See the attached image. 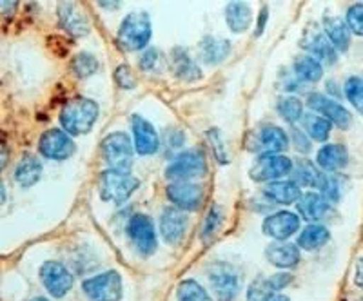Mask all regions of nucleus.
Masks as SVG:
<instances>
[{
  "label": "nucleus",
  "mask_w": 363,
  "mask_h": 301,
  "mask_svg": "<svg viewBox=\"0 0 363 301\" xmlns=\"http://www.w3.org/2000/svg\"><path fill=\"white\" fill-rule=\"evenodd\" d=\"M99 118V106L89 98H74L60 113V122L69 135H86Z\"/></svg>",
  "instance_id": "nucleus-1"
},
{
  "label": "nucleus",
  "mask_w": 363,
  "mask_h": 301,
  "mask_svg": "<svg viewBox=\"0 0 363 301\" xmlns=\"http://www.w3.org/2000/svg\"><path fill=\"white\" fill-rule=\"evenodd\" d=\"M151 38V22L144 11H135L124 18L118 29V44L125 51H138Z\"/></svg>",
  "instance_id": "nucleus-2"
},
{
  "label": "nucleus",
  "mask_w": 363,
  "mask_h": 301,
  "mask_svg": "<svg viewBox=\"0 0 363 301\" xmlns=\"http://www.w3.org/2000/svg\"><path fill=\"white\" fill-rule=\"evenodd\" d=\"M100 151H102V158L108 164L109 169L129 173L133 164V145L128 135L113 132V135L104 138Z\"/></svg>",
  "instance_id": "nucleus-3"
},
{
  "label": "nucleus",
  "mask_w": 363,
  "mask_h": 301,
  "mask_svg": "<svg viewBox=\"0 0 363 301\" xmlns=\"http://www.w3.org/2000/svg\"><path fill=\"white\" fill-rule=\"evenodd\" d=\"M136 187H138V180L133 178L129 173L109 169L100 176L99 193L106 202L122 203L135 193Z\"/></svg>",
  "instance_id": "nucleus-4"
},
{
  "label": "nucleus",
  "mask_w": 363,
  "mask_h": 301,
  "mask_svg": "<svg viewBox=\"0 0 363 301\" xmlns=\"http://www.w3.org/2000/svg\"><path fill=\"white\" fill-rule=\"evenodd\" d=\"M211 289L218 301H235L240 293V276L231 265L213 263L207 271Z\"/></svg>",
  "instance_id": "nucleus-5"
},
{
  "label": "nucleus",
  "mask_w": 363,
  "mask_h": 301,
  "mask_svg": "<svg viewBox=\"0 0 363 301\" xmlns=\"http://www.w3.org/2000/svg\"><path fill=\"white\" fill-rule=\"evenodd\" d=\"M82 287L91 301H118L122 297V280L115 271L89 278Z\"/></svg>",
  "instance_id": "nucleus-6"
},
{
  "label": "nucleus",
  "mask_w": 363,
  "mask_h": 301,
  "mask_svg": "<svg viewBox=\"0 0 363 301\" xmlns=\"http://www.w3.org/2000/svg\"><path fill=\"white\" fill-rule=\"evenodd\" d=\"M207 171L206 158L200 151H186L174 158L171 165L165 169V176L177 182H186L187 178L203 176Z\"/></svg>",
  "instance_id": "nucleus-7"
},
{
  "label": "nucleus",
  "mask_w": 363,
  "mask_h": 301,
  "mask_svg": "<svg viewBox=\"0 0 363 301\" xmlns=\"http://www.w3.org/2000/svg\"><path fill=\"white\" fill-rule=\"evenodd\" d=\"M40 278L48 293L53 297H62L73 287V276L66 267L58 261H45L40 268Z\"/></svg>",
  "instance_id": "nucleus-8"
},
{
  "label": "nucleus",
  "mask_w": 363,
  "mask_h": 301,
  "mask_svg": "<svg viewBox=\"0 0 363 301\" xmlns=\"http://www.w3.org/2000/svg\"><path fill=\"white\" fill-rule=\"evenodd\" d=\"M128 234L135 247L144 256L153 254L157 251V234H155L153 222L145 215H135L129 220Z\"/></svg>",
  "instance_id": "nucleus-9"
},
{
  "label": "nucleus",
  "mask_w": 363,
  "mask_h": 301,
  "mask_svg": "<svg viewBox=\"0 0 363 301\" xmlns=\"http://www.w3.org/2000/svg\"><path fill=\"white\" fill-rule=\"evenodd\" d=\"M38 151L50 160H66L74 153V144L64 131L50 129L40 137Z\"/></svg>",
  "instance_id": "nucleus-10"
},
{
  "label": "nucleus",
  "mask_w": 363,
  "mask_h": 301,
  "mask_svg": "<svg viewBox=\"0 0 363 301\" xmlns=\"http://www.w3.org/2000/svg\"><path fill=\"white\" fill-rule=\"evenodd\" d=\"M293 171V161L278 154H264L260 160L252 165L251 178L255 182H267L274 178H281Z\"/></svg>",
  "instance_id": "nucleus-11"
},
{
  "label": "nucleus",
  "mask_w": 363,
  "mask_h": 301,
  "mask_svg": "<svg viewBox=\"0 0 363 301\" xmlns=\"http://www.w3.org/2000/svg\"><path fill=\"white\" fill-rule=\"evenodd\" d=\"M255 142L251 145V151H258V153L265 154H274L285 151L289 140H287V135H285L284 129L277 127V125H264L258 131L252 135Z\"/></svg>",
  "instance_id": "nucleus-12"
},
{
  "label": "nucleus",
  "mask_w": 363,
  "mask_h": 301,
  "mask_svg": "<svg viewBox=\"0 0 363 301\" xmlns=\"http://www.w3.org/2000/svg\"><path fill=\"white\" fill-rule=\"evenodd\" d=\"M307 102H309L311 109H314V111H318V113H322L323 118H327L329 122L336 124L338 127L347 129L349 125H351V122H352L351 113L347 111L343 106H340L338 102L330 100L329 96L320 95V93H313Z\"/></svg>",
  "instance_id": "nucleus-13"
},
{
  "label": "nucleus",
  "mask_w": 363,
  "mask_h": 301,
  "mask_svg": "<svg viewBox=\"0 0 363 301\" xmlns=\"http://www.w3.org/2000/svg\"><path fill=\"white\" fill-rule=\"evenodd\" d=\"M167 198L182 210L199 209L203 202L202 186L191 182H174L167 187Z\"/></svg>",
  "instance_id": "nucleus-14"
},
{
  "label": "nucleus",
  "mask_w": 363,
  "mask_h": 301,
  "mask_svg": "<svg viewBox=\"0 0 363 301\" xmlns=\"http://www.w3.org/2000/svg\"><path fill=\"white\" fill-rule=\"evenodd\" d=\"M160 231L167 244H180L187 231V215L178 207H167L162 212Z\"/></svg>",
  "instance_id": "nucleus-15"
},
{
  "label": "nucleus",
  "mask_w": 363,
  "mask_h": 301,
  "mask_svg": "<svg viewBox=\"0 0 363 301\" xmlns=\"http://www.w3.org/2000/svg\"><path fill=\"white\" fill-rule=\"evenodd\" d=\"M301 47L314 55L316 58H320L322 62L333 64L338 60V53H336V47L330 44V40L327 38L325 33H322L320 29H311V31H306L303 33V38H301Z\"/></svg>",
  "instance_id": "nucleus-16"
},
{
  "label": "nucleus",
  "mask_w": 363,
  "mask_h": 301,
  "mask_svg": "<svg viewBox=\"0 0 363 301\" xmlns=\"http://www.w3.org/2000/svg\"><path fill=\"white\" fill-rule=\"evenodd\" d=\"M298 227H300V216L289 210L277 212L264 222V232L274 239H287L298 231Z\"/></svg>",
  "instance_id": "nucleus-17"
},
{
  "label": "nucleus",
  "mask_w": 363,
  "mask_h": 301,
  "mask_svg": "<svg viewBox=\"0 0 363 301\" xmlns=\"http://www.w3.org/2000/svg\"><path fill=\"white\" fill-rule=\"evenodd\" d=\"M133 135H135V149L138 154H155L158 151V135L155 127L142 116L133 118Z\"/></svg>",
  "instance_id": "nucleus-18"
},
{
  "label": "nucleus",
  "mask_w": 363,
  "mask_h": 301,
  "mask_svg": "<svg viewBox=\"0 0 363 301\" xmlns=\"http://www.w3.org/2000/svg\"><path fill=\"white\" fill-rule=\"evenodd\" d=\"M58 18H60V25L74 37H84V35L89 33V24H87L86 15L73 2H62L58 6Z\"/></svg>",
  "instance_id": "nucleus-19"
},
{
  "label": "nucleus",
  "mask_w": 363,
  "mask_h": 301,
  "mask_svg": "<svg viewBox=\"0 0 363 301\" xmlns=\"http://www.w3.org/2000/svg\"><path fill=\"white\" fill-rule=\"evenodd\" d=\"M330 205L322 194L318 193H306L301 194V198L298 200V212L301 218H306L307 222H316L329 215Z\"/></svg>",
  "instance_id": "nucleus-20"
},
{
  "label": "nucleus",
  "mask_w": 363,
  "mask_h": 301,
  "mask_svg": "<svg viewBox=\"0 0 363 301\" xmlns=\"http://www.w3.org/2000/svg\"><path fill=\"white\" fill-rule=\"evenodd\" d=\"M267 260L278 268H293L300 263V251L298 245L272 244L265 251Z\"/></svg>",
  "instance_id": "nucleus-21"
},
{
  "label": "nucleus",
  "mask_w": 363,
  "mask_h": 301,
  "mask_svg": "<svg viewBox=\"0 0 363 301\" xmlns=\"http://www.w3.org/2000/svg\"><path fill=\"white\" fill-rule=\"evenodd\" d=\"M316 161L323 171H338L347 165L349 154H347V149L343 147V145L329 144L323 145V147L318 151Z\"/></svg>",
  "instance_id": "nucleus-22"
},
{
  "label": "nucleus",
  "mask_w": 363,
  "mask_h": 301,
  "mask_svg": "<svg viewBox=\"0 0 363 301\" xmlns=\"http://www.w3.org/2000/svg\"><path fill=\"white\" fill-rule=\"evenodd\" d=\"M200 53H202L203 62L220 64L231 53V42L220 37H206L200 46Z\"/></svg>",
  "instance_id": "nucleus-23"
},
{
  "label": "nucleus",
  "mask_w": 363,
  "mask_h": 301,
  "mask_svg": "<svg viewBox=\"0 0 363 301\" xmlns=\"http://www.w3.org/2000/svg\"><path fill=\"white\" fill-rule=\"evenodd\" d=\"M325 25L327 38L330 40V44L340 51H347L351 46V29L343 21H340L338 17H325L323 21Z\"/></svg>",
  "instance_id": "nucleus-24"
},
{
  "label": "nucleus",
  "mask_w": 363,
  "mask_h": 301,
  "mask_svg": "<svg viewBox=\"0 0 363 301\" xmlns=\"http://www.w3.org/2000/svg\"><path fill=\"white\" fill-rule=\"evenodd\" d=\"M225 18L227 24L235 33H242L251 25L252 13L247 2H231L225 8Z\"/></svg>",
  "instance_id": "nucleus-25"
},
{
  "label": "nucleus",
  "mask_w": 363,
  "mask_h": 301,
  "mask_svg": "<svg viewBox=\"0 0 363 301\" xmlns=\"http://www.w3.org/2000/svg\"><path fill=\"white\" fill-rule=\"evenodd\" d=\"M171 67H173L174 74L178 79L184 80H199L200 79V69L199 66L193 62V58L189 57L186 50H173L171 53Z\"/></svg>",
  "instance_id": "nucleus-26"
},
{
  "label": "nucleus",
  "mask_w": 363,
  "mask_h": 301,
  "mask_svg": "<svg viewBox=\"0 0 363 301\" xmlns=\"http://www.w3.org/2000/svg\"><path fill=\"white\" fill-rule=\"evenodd\" d=\"M265 196L271 198L272 202L287 205L301 198L300 187L296 182H274L265 187Z\"/></svg>",
  "instance_id": "nucleus-27"
},
{
  "label": "nucleus",
  "mask_w": 363,
  "mask_h": 301,
  "mask_svg": "<svg viewBox=\"0 0 363 301\" xmlns=\"http://www.w3.org/2000/svg\"><path fill=\"white\" fill-rule=\"evenodd\" d=\"M42 174V164L37 160V157H24L21 160V164L17 165L15 169V180H17L18 186L22 187H31L33 183H37L40 180Z\"/></svg>",
  "instance_id": "nucleus-28"
},
{
  "label": "nucleus",
  "mask_w": 363,
  "mask_h": 301,
  "mask_svg": "<svg viewBox=\"0 0 363 301\" xmlns=\"http://www.w3.org/2000/svg\"><path fill=\"white\" fill-rule=\"evenodd\" d=\"M329 242V231L323 225H309L298 236V247L306 251H314Z\"/></svg>",
  "instance_id": "nucleus-29"
},
{
  "label": "nucleus",
  "mask_w": 363,
  "mask_h": 301,
  "mask_svg": "<svg viewBox=\"0 0 363 301\" xmlns=\"http://www.w3.org/2000/svg\"><path fill=\"white\" fill-rule=\"evenodd\" d=\"M294 71L300 79L307 80V82H318L322 79L323 67L322 64L318 62L314 57H300L294 62Z\"/></svg>",
  "instance_id": "nucleus-30"
},
{
  "label": "nucleus",
  "mask_w": 363,
  "mask_h": 301,
  "mask_svg": "<svg viewBox=\"0 0 363 301\" xmlns=\"http://www.w3.org/2000/svg\"><path fill=\"white\" fill-rule=\"evenodd\" d=\"M178 301H211L209 294L194 280H184L178 285Z\"/></svg>",
  "instance_id": "nucleus-31"
},
{
  "label": "nucleus",
  "mask_w": 363,
  "mask_h": 301,
  "mask_svg": "<svg viewBox=\"0 0 363 301\" xmlns=\"http://www.w3.org/2000/svg\"><path fill=\"white\" fill-rule=\"evenodd\" d=\"M71 67H73V73L77 74L79 79H87V76H91V74L99 69V60H96L95 55L80 53L73 58Z\"/></svg>",
  "instance_id": "nucleus-32"
},
{
  "label": "nucleus",
  "mask_w": 363,
  "mask_h": 301,
  "mask_svg": "<svg viewBox=\"0 0 363 301\" xmlns=\"http://www.w3.org/2000/svg\"><path fill=\"white\" fill-rule=\"evenodd\" d=\"M294 176H296V183L309 186V187H318L320 186V180H322V173H318L316 167L307 160L298 164Z\"/></svg>",
  "instance_id": "nucleus-33"
},
{
  "label": "nucleus",
  "mask_w": 363,
  "mask_h": 301,
  "mask_svg": "<svg viewBox=\"0 0 363 301\" xmlns=\"http://www.w3.org/2000/svg\"><path fill=\"white\" fill-rule=\"evenodd\" d=\"M306 127H307V131H309V135L313 140L323 142V140H327V137H329L330 127H333V122H329V120L323 118V116H309L306 122Z\"/></svg>",
  "instance_id": "nucleus-34"
},
{
  "label": "nucleus",
  "mask_w": 363,
  "mask_h": 301,
  "mask_svg": "<svg viewBox=\"0 0 363 301\" xmlns=\"http://www.w3.org/2000/svg\"><path fill=\"white\" fill-rule=\"evenodd\" d=\"M345 95L349 102L356 108L359 115H363V79L359 76H351L345 82Z\"/></svg>",
  "instance_id": "nucleus-35"
},
{
  "label": "nucleus",
  "mask_w": 363,
  "mask_h": 301,
  "mask_svg": "<svg viewBox=\"0 0 363 301\" xmlns=\"http://www.w3.org/2000/svg\"><path fill=\"white\" fill-rule=\"evenodd\" d=\"M318 189L322 191V196L327 202H338L340 196H342V182H340L338 176H327V174H322V180H320Z\"/></svg>",
  "instance_id": "nucleus-36"
},
{
  "label": "nucleus",
  "mask_w": 363,
  "mask_h": 301,
  "mask_svg": "<svg viewBox=\"0 0 363 301\" xmlns=\"http://www.w3.org/2000/svg\"><path fill=\"white\" fill-rule=\"evenodd\" d=\"M278 109H280V115L284 116L287 122H296L301 116V113H303L301 102L298 98H294V96L281 98L280 103H278Z\"/></svg>",
  "instance_id": "nucleus-37"
},
{
  "label": "nucleus",
  "mask_w": 363,
  "mask_h": 301,
  "mask_svg": "<svg viewBox=\"0 0 363 301\" xmlns=\"http://www.w3.org/2000/svg\"><path fill=\"white\" fill-rule=\"evenodd\" d=\"M223 222V210L220 205H215L213 209L209 210V215H207L206 225H203V238H211V236L215 234L216 231L220 229Z\"/></svg>",
  "instance_id": "nucleus-38"
},
{
  "label": "nucleus",
  "mask_w": 363,
  "mask_h": 301,
  "mask_svg": "<svg viewBox=\"0 0 363 301\" xmlns=\"http://www.w3.org/2000/svg\"><path fill=\"white\" fill-rule=\"evenodd\" d=\"M347 25H349L352 33L363 37V2L349 8V11H347Z\"/></svg>",
  "instance_id": "nucleus-39"
},
{
  "label": "nucleus",
  "mask_w": 363,
  "mask_h": 301,
  "mask_svg": "<svg viewBox=\"0 0 363 301\" xmlns=\"http://www.w3.org/2000/svg\"><path fill=\"white\" fill-rule=\"evenodd\" d=\"M272 290L269 287L267 280L260 278V280H256L255 283L251 285V289H249L247 300L249 301H265L269 296H272Z\"/></svg>",
  "instance_id": "nucleus-40"
},
{
  "label": "nucleus",
  "mask_w": 363,
  "mask_h": 301,
  "mask_svg": "<svg viewBox=\"0 0 363 301\" xmlns=\"http://www.w3.org/2000/svg\"><path fill=\"white\" fill-rule=\"evenodd\" d=\"M115 79L116 82H118V86L124 87V89H133V87L136 86L135 74H133L129 66H120L118 69L115 71Z\"/></svg>",
  "instance_id": "nucleus-41"
},
{
  "label": "nucleus",
  "mask_w": 363,
  "mask_h": 301,
  "mask_svg": "<svg viewBox=\"0 0 363 301\" xmlns=\"http://www.w3.org/2000/svg\"><path fill=\"white\" fill-rule=\"evenodd\" d=\"M140 62H142L140 64L142 69H145V71L157 69V67L160 66V62H162V53L158 50H149L147 53L142 57Z\"/></svg>",
  "instance_id": "nucleus-42"
},
{
  "label": "nucleus",
  "mask_w": 363,
  "mask_h": 301,
  "mask_svg": "<svg viewBox=\"0 0 363 301\" xmlns=\"http://www.w3.org/2000/svg\"><path fill=\"white\" fill-rule=\"evenodd\" d=\"M291 281H293V276H291V274H274V276H271V278H267V283H269V287H271V290L272 293H277V290H281L284 289V287H287V285L291 283Z\"/></svg>",
  "instance_id": "nucleus-43"
},
{
  "label": "nucleus",
  "mask_w": 363,
  "mask_h": 301,
  "mask_svg": "<svg viewBox=\"0 0 363 301\" xmlns=\"http://www.w3.org/2000/svg\"><path fill=\"white\" fill-rule=\"evenodd\" d=\"M207 137H209L211 144L215 145V153H216V157H218V160H220V161H223V164H225L227 158L223 157V154H222V151H225V149H223L222 140H220L218 131H216V129H213V131H209V135H207Z\"/></svg>",
  "instance_id": "nucleus-44"
},
{
  "label": "nucleus",
  "mask_w": 363,
  "mask_h": 301,
  "mask_svg": "<svg viewBox=\"0 0 363 301\" xmlns=\"http://www.w3.org/2000/svg\"><path fill=\"white\" fill-rule=\"evenodd\" d=\"M354 283L363 289V258L356 261V271H354Z\"/></svg>",
  "instance_id": "nucleus-45"
},
{
  "label": "nucleus",
  "mask_w": 363,
  "mask_h": 301,
  "mask_svg": "<svg viewBox=\"0 0 363 301\" xmlns=\"http://www.w3.org/2000/svg\"><path fill=\"white\" fill-rule=\"evenodd\" d=\"M265 18H267V9H262V13H260V28H258V33L256 35H260L262 31H264V24H265Z\"/></svg>",
  "instance_id": "nucleus-46"
},
{
  "label": "nucleus",
  "mask_w": 363,
  "mask_h": 301,
  "mask_svg": "<svg viewBox=\"0 0 363 301\" xmlns=\"http://www.w3.org/2000/svg\"><path fill=\"white\" fill-rule=\"evenodd\" d=\"M265 301H291V300L287 296H284V294H272V296H269Z\"/></svg>",
  "instance_id": "nucleus-47"
},
{
  "label": "nucleus",
  "mask_w": 363,
  "mask_h": 301,
  "mask_svg": "<svg viewBox=\"0 0 363 301\" xmlns=\"http://www.w3.org/2000/svg\"><path fill=\"white\" fill-rule=\"evenodd\" d=\"M31 301H48V300H45V297H35V300H31Z\"/></svg>",
  "instance_id": "nucleus-48"
}]
</instances>
